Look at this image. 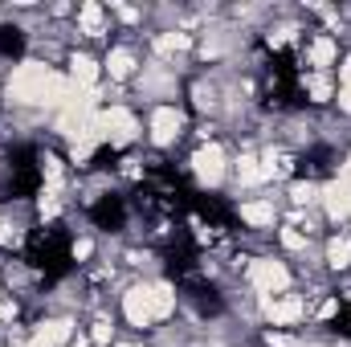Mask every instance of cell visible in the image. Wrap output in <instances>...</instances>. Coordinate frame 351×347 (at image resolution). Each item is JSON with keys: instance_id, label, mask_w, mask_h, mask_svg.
<instances>
[{"instance_id": "23", "label": "cell", "mask_w": 351, "mask_h": 347, "mask_svg": "<svg viewBox=\"0 0 351 347\" xmlns=\"http://www.w3.org/2000/svg\"><path fill=\"white\" fill-rule=\"evenodd\" d=\"M0 241H4V246H16V241H21V233H16V229H8V225H0Z\"/></svg>"}, {"instance_id": "21", "label": "cell", "mask_w": 351, "mask_h": 347, "mask_svg": "<svg viewBox=\"0 0 351 347\" xmlns=\"http://www.w3.org/2000/svg\"><path fill=\"white\" fill-rule=\"evenodd\" d=\"M37 208H41V217H58V213H62V200H58L53 192H41V204H37Z\"/></svg>"}, {"instance_id": "17", "label": "cell", "mask_w": 351, "mask_h": 347, "mask_svg": "<svg viewBox=\"0 0 351 347\" xmlns=\"http://www.w3.org/2000/svg\"><path fill=\"white\" fill-rule=\"evenodd\" d=\"M319 196H323V188H319V184H311V180H298V184H290V200H294L298 208H302V204H315Z\"/></svg>"}, {"instance_id": "24", "label": "cell", "mask_w": 351, "mask_h": 347, "mask_svg": "<svg viewBox=\"0 0 351 347\" xmlns=\"http://www.w3.org/2000/svg\"><path fill=\"white\" fill-rule=\"evenodd\" d=\"M335 311H339V302H335V298H327V302H323V307H319V319H331V315H335Z\"/></svg>"}, {"instance_id": "18", "label": "cell", "mask_w": 351, "mask_h": 347, "mask_svg": "<svg viewBox=\"0 0 351 347\" xmlns=\"http://www.w3.org/2000/svg\"><path fill=\"white\" fill-rule=\"evenodd\" d=\"M306 94H311L315 102H327V98L335 94V86H331L327 74H311V78H306Z\"/></svg>"}, {"instance_id": "6", "label": "cell", "mask_w": 351, "mask_h": 347, "mask_svg": "<svg viewBox=\"0 0 351 347\" xmlns=\"http://www.w3.org/2000/svg\"><path fill=\"white\" fill-rule=\"evenodd\" d=\"M147 131H152V143L168 147V143H176V139H180V131H184V115H180L176 106H156V110H152Z\"/></svg>"}, {"instance_id": "3", "label": "cell", "mask_w": 351, "mask_h": 347, "mask_svg": "<svg viewBox=\"0 0 351 347\" xmlns=\"http://www.w3.org/2000/svg\"><path fill=\"white\" fill-rule=\"evenodd\" d=\"M98 127H102V143H110V147H127V143L139 135V119H135L127 106L98 110Z\"/></svg>"}, {"instance_id": "4", "label": "cell", "mask_w": 351, "mask_h": 347, "mask_svg": "<svg viewBox=\"0 0 351 347\" xmlns=\"http://www.w3.org/2000/svg\"><path fill=\"white\" fill-rule=\"evenodd\" d=\"M250 286L262 290V294H282L290 286V270L274 258H258L250 261Z\"/></svg>"}, {"instance_id": "28", "label": "cell", "mask_w": 351, "mask_h": 347, "mask_svg": "<svg viewBox=\"0 0 351 347\" xmlns=\"http://www.w3.org/2000/svg\"><path fill=\"white\" fill-rule=\"evenodd\" d=\"M90 250H94L90 241H78V246H74V258H90Z\"/></svg>"}, {"instance_id": "27", "label": "cell", "mask_w": 351, "mask_h": 347, "mask_svg": "<svg viewBox=\"0 0 351 347\" xmlns=\"http://www.w3.org/2000/svg\"><path fill=\"white\" fill-rule=\"evenodd\" d=\"M339 106L351 110V82H348V86H339Z\"/></svg>"}, {"instance_id": "29", "label": "cell", "mask_w": 351, "mask_h": 347, "mask_svg": "<svg viewBox=\"0 0 351 347\" xmlns=\"http://www.w3.org/2000/svg\"><path fill=\"white\" fill-rule=\"evenodd\" d=\"M339 184H348V188H351V156H348V164L339 168Z\"/></svg>"}, {"instance_id": "8", "label": "cell", "mask_w": 351, "mask_h": 347, "mask_svg": "<svg viewBox=\"0 0 351 347\" xmlns=\"http://www.w3.org/2000/svg\"><path fill=\"white\" fill-rule=\"evenodd\" d=\"M335 58H339V41H335L331 33H319V37L311 41V49H306V62H311L319 74H327V70L335 66Z\"/></svg>"}, {"instance_id": "1", "label": "cell", "mask_w": 351, "mask_h": 347, "mask_svg": "<svg viewBox=\"0 0 351 347\" xmlns=\"http://www.w3.org/2000/svg\"><path fill=\"white\" fill-rule=\"evenodd\" d=\"M176 311V290L168 282H139L123 294V315L131 327H152Z\"/></svg>"}, {"instance_id": "26", "label": "cell", "mask_w": 351, "mask_h": 347, "mask_svg": "<svg viewBox=\"0 0 351 347\" xmlns=\"http://www.w3.org/2000/svg\"><path fill=\"white\" fill-rule=\"evenodd\" d=\"M351 82V58H343V66H339V86H348Z\"/></svg>"}, {"instance_id": "30", "label": "cell", "mask_w": 351, "mask_h": 347, "mask_svg": "<svg viewBox=\"0 0 351 347\" xmlns=\"http://www.w3.org/2000/svg\"><path fill=\"white\" fill-rule=\"evenodd\" d=\"M70 347H90V339H82V335H78V339H74Z\"/></svg>"}, {"instance_id": "5", "label": "cell", "mask_w": 351, "mask_h": 347, "mask_svg": "<svg viewBox=\"0 0 351 347\" xmlns=\"http://www.w3.org/2000/svg\"><path fill=\"white\" fill-rule=\"evenodd\" d=\"M192 172H196V180H200L204 188H217V184L225 180V152H221L217 143L200 147V152L192 156Z\"/></svg>"}, {"instance_id": "9", "label": "cell", "mask_w": 351, "mask_h": 347, "mask_svg": "<svg viewBox=\"0 0 351 347\" xmlns=\"http://www.w3.org/2000/svg\"><path fill=\"white\" fill-rule=\"evenodd\" d=\"M319 200H323V208H327V217H331V221H348V217H351V188H348V184H339V180H335V184H327Z\"/></svg>"}, {"instance_id": "25", "label": "cell", "mask_w": 351, "mask_h": 347, "mask_svg": "<svg viewBox=\"0 0 351 347\" xmlns=\"http://www.w3.org/2000/svg\"><path fill=\"white\" fill-rule=\"evenodd\" d=\"M196 106H213V90L196 86Z\"/></svg>"}, {"instance_id": "2", "label": "cell", "mask_w": 351, "mask_h": 347, "mask_svg": "<svg viewBox=\"0 0 351 347\" xmlns=\"http://www.w3.org/2000/svg\"><path fill=\"white\" fill-rule=\"evenodd\" d=\"M49 78H53L49 66L25 62V66H16L12 78H8V98H12V102H41L45 90H49Z\"/></svg>"}, {"instance_id": "10", "label": "cell", "mask_w": 351, "mask_h": 347, "mask_svg": "<svg viewBox=\"0 0 351 347\" xmlns=\"http://www.w3.org/2000/svg\"><path fill=\"white\" fill-rule=\"evenodd\" d=\"M66 339H70V319H53V323H41L33 331V339L21 347H62Z\"/></svg>"}, {"instance_id": "16", "label": "cell", "mask_w": 351, "mask_h": 347, "mask_svg": "<svg viewBox=\"0 0 351 347\" xmlns=\"http://www.w3.org/2000/svg\"><path fill=\"white\" fill-rule=\"evenodd\" d=\"M237 180H241V184H262L265 180L262 160H258V156H241V160H237Z\"/></svg>"}, {"instance_id": "14", "label": "cell", "mask_w": 351, "mask_h": 347, "mask_svg": "<svg viewBox=\"0 0 351 347\" xmlns=\"http://www.w3.org/2000/svg\"><path fill=\"white\" fill-rule=\"evenodd\" d=\"M241 221L254 225V229H269L278 221V213H274L269 200H250V204H241Z\"/></svg>"}, {"instance_id": "22", "label": "cell", "mask_w": 351, "mask_h": 347, "mask_svg": "<svg viewBox=\"0 0 351 347\" xmlns=\"http://www.w3.org/2000/svg\"><path fill=\"white\" fill-rule=\"evenodd\" d=\"M90 344H94V347H106V344H110V323H94Z\"/></svg>"}, {"instance_id": "20", "label": "cell", "mask_w": 351, "mask_h": 347, "mask_svg": "<svg viewBox=\"0 0 351 347\" xmlns=\"http://www.w3.org/2000/svg\"><path fill=\"white\" fill-rule=\"evenodd\" d=\"M282 246H286L290 254H298V250H306V237H302L298 229H282Z\"/></svg>"}, {"instance_id": "19", "label": "cell", "mask_w": 351, "mask_h": 347, "mask_svg": "<svg viewBox=\"0 0 351 347\" xmlns=\"http://www.w3.org/2000/svg\"><path fill=\"white\" fill-rule=\"evenodd\" d=\"M45 180H49V192L58 196V192H62V180H66V176H62V160L45 156Z\"/></svg>"}, {"instance_id": "12", "label": "cell", "mask_w": 351, "mask_h": 347, "mask_svg": "<svg viewBox=\"0 0 351 347\" xmlns=\"http://www.w3.org/2000/svg\"><path fill=\"white\" fill-rule=\"evenodd\" d=\"M70 82L82 86V90H90L94 82H98V62L86 58V53H74V58H70Z\"/></svg>"}, {"instance_id": "11", "label": "cell", "mask_w": 351, "mask_h": 347, "mask_svg": "<svg viewBox=\"0 0 351 347\" xmlns=\"http://www.w3.org/2000/svg\"><path fill=\"white\" fill-rule=\"evenodd\" d=\"M78 29H82L86 37H102V33H106V8L94 4V0L82 4V8H78Z\"/></svg>"}, {"instance_id": "7", "label": "cell", "mask_w": 351, "mask_h": 347, "mask_svg": "<svg viewBox=\"0 0 351 347\" xmlns=\"http://www.w3.org/2000/svg\"><path fill=\"white\" fill-rule=\"evenodd\" d=\"M265 315H269L274 327H290V323H302V319H306V302H302L298 294H286V298L265 302Z\"/></svg>"}, {"instance_id": "15", "label": "cell", "mask_w": 351, "mask_h": 347, "mask_svg": "<svg viewBox=\"0 0 351 347\" xmlns=\"http://www.w3.org/2000/svg\"><path fill=\"white\" fill-rule=\"evenodd\" d=\"M327 261H331V270H348L351 265V237H331L327 241Z\"/></svg>"}, {"instance_id": "13", "label": "cell", "mask_w": 351, "mask_h": 347, "mask_svg": "<svg viewBox=\"0 0 351 347\" xmlns=\"http://www.w3.org/2000/svg\"><path fill=\"white\" fill-rule=\"evenodd\" d=\"M135 66H139V62H135V53H131V49H123V45L106 53V74H110L114 82L131 78V74H135Z\"/></svg>"}]
</instances>
